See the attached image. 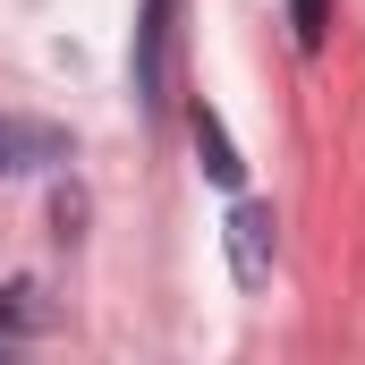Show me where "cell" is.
Masks as SVG:
<instances>
[{
    "mask_svg": "<svg viewBox=\"0 0 365 365\" xmlns=\"http://www.w3.org/2000/svg\"><path fill=\"white\" fill-rule=\"evenodd\" d=\"M136 102L153 119H170V102H179V0L136 9Z\"/></svg>",
    "mask_w": 365,
    "mask_h": 365,
    "instance_id": "1",
    "label": "cell"
},
{
    "mask_svg": "<svg viewBox=\"0 0 365 365\" xmlns=\"http://www.w3.org/2000/svg\"><path fill=\"white\" fill-rule=\"evenodd\" d=\"M221 238H230V280H238V289H264V280H272V255H280L272 204H238Z\"/></svg>",
    "mask_w": 365,
    "mask_h": 365,
    "instance_id": "2",
    "label": "cell"
},
{
    "mask_svg": "<svg viewBox=\"0 0 365 365\" xmlns=\"http://www.w3.org/2000/svg\"><path fill=\"white\" fill-rule=\"evenodd\" d=\"M77 145H68V128H51V119H0V179H26V170H60Z\"/></svg>",
    "mask_w": 365,
    "mask_h": 365,
    "instance_id": "3",
    "label": "cell"
},
{
    "mask_svg": "<svg viewBox=\"0 0 365 365\" xmlns=\"http://www.w3.org/2000/svg\"><path fill=\"white\" fill-rule=\"evenodd\" d=\"M187 136H195V162H204V179H221V187H238L247 179V162H238V145H230V128H221V110L195 93L187 102Z\"/></svg>",
    "mask_w": 365,
    "mask_h": 365,
    "instance_id": "4",
    "label": "cell"
},
{
    "mask_svg": "<svg viewBox=\"0 0 365 365\" xmlns=\"http://www.w3.org/2000/svg\"><path fill=\"white\" fill-rule=\"evenodd\" d=\"M289 26H297L306 51H323V34H331V0H289Z\"/></svg>",
    "mask_w": 365,
    "mask_h": 365,
    "instance_id": "5",
    "label": "cell"
}]
</instances>
